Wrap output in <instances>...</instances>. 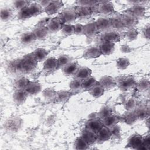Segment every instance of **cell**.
Listing matches in <instances>:
<instances>
[{"instance_id":"43","label":"cell","mask_w":150,"mask_h":150,"mask_svg":"<svg viewBox=\"0 0 150 150\" xmlns=\"http://www.w3.org/2000/svg\"><path fill=\"white\" fill-rule=\"evenodd\" d=\"M138 35V32L136 29L131 28L126 32L125 37L129 41H133L135 40Z\"/></svg>"},{"instance_id":"12","label":"cell","mask_w":150,"mask_h":150,"mask_svg":"<svg viewBox=\"0 0 150 150\" xmlns=\"http://www.w3.org/2000/svg\"><path fill=\"white\" fill-rule=\"evenodd\" d=\"M121 39L120 34L116 31H110L105 33L102 36V40L103 42H110L112 43H115Z\"/></svg>"},{"instance_id":"5","label":"cell","mask_w":150,"mask_h":150,"mask_svg":"<svg viewBox=\"0 0 150 150\" xmlns=\"http://www.w3.org/2000/svg\"><path fill=\"white\" fill-rule=\"evenodd\" d=\"M65 24L64 21L59 17L56 16L50 19L47 25V27L50 32H56L62 30L63 25Z\"/></svg>"},{"instance_id":"19","label":"cell","mask_w":150,"mask_h":150,"mask_svg":"<svg viewBox=\"0 0 150 150\" xmlns=\"http://www.w3.org/2000/svg\"><path fill=\"white\" fill-rule=\"evenodd\" d=\"M32 32L34 33L36 39L39 40L45 39L50 32L46 26L42 25H38Z\"/></svg>"},{"instance_id":"32","label":"cell","mask_w":150,"mask_h":150,"mask_svg":"<svg viewBox=\"0 0 150 150\" xmlns=\"http://www.w3.org/2000/svg\"><path fill=\"white\" fill-rule=\"evenodd\" d=\"M88 91L90 95L92 96L93 97L99 98L104 94L105 89L98 83L94 86L92 88H91Z\"/></svg>"},{"instance_id":"16","label":"cell","mask_w":150,"mask_h":150,"mask_svg":"<svg viewBox=\"0 0 150 150\" xmlns=\"http://www.w3.org/2000/svg\"><path fill=\"white\" fill-rule=\"evenodd\" d=\"M76 12L77 18H87L90 16L93 13V9L91 7L78 5L74 10Z\"/></svg>"},{"instance_id":"53","label":"cell","mask_w":150,"mask_h":150,"mask_svg":"<svg viewBox=\"0 0 150 150\" xmlns=\"http://www.w3.org/2000/svg\"><path fill=\"white\" fill-rule=\"evenodd\" d=\"M120 50L121 51V52L122 53H129L131 51V47L127 45H123L122 46H121L120 47Z\"/></svg>"},{"instance_id":"34","label":"cell","mask_w":150,"mask_h":150,"mask_svg":"<svg viewBox=\"0 0 150 150\" xmlns=\"http://www.w3.org/2000/svg\"><path fill=\"white\" fill-rule=\"evenodd\" d=\"M111 27L114 28L115 29L122 30L125 28L120 16H115L111 18Z\"/></svg>"},{"instance_id":"22","label":"cell","mask_w":150,"mask_h":150,"mask_svg":"<svg viewBox=\"0 0 150 150\" xmlns=\"http://www.w3.org/2000/svg\"><path fill=\"white\" fill-rule=\"evenodd\" d=\"M81 137L87 141L89 145H92L97 141V133L86 128L83 131Z\"/></svg>"},{"instance_id":"44","label":"cell","mask_w":150,"mask_h":150,"mask_svg":"<svg viewBox=\"0 0 150 150\" xmlns=\"http://www.w3.org/2000/svg\"><path fill=\"white\" fill-rule=\"evenodd\" d=\"M111 114H112V110H111V108H110L108 106L103 107L98 112V116L102 120L108 117L109 115H110Z\"/></svg>"},{"instance_id":"13","label":"cell","mask_w":150,"mask_h":150,"mask_svg":"<svg viewBox=\"0 0 150 150\" xmlns=\"http://www.w3.org/2000/svg\"><path fill=\"white\" fill-rule=\"evenodd\" d=\"M102 55L99 47L93 46L87 48L83 53V57L86 59H93L99 57Z\"/></svg>"},{"instance_id":"2","label":"cell","mask_w":150,"mask_h":150,"mask_svg":"<svg viewBox=\"0 0 150 150\" xmlns=\"http://www.w3.org/2000/svg\"><path fill=\"white\" fill-rule=\"evenodd\" d=\"M43 11H44L43 7L39 2H34L19 11L18 18L21 20L29 19L40 15Z\"/></svg>"},{"instance_id":"50","label":"cell","mask_w":150,"mask_h":150,"mask_svg":"<svg viewBox=\"0 0 150 150\" xmlns=\"http://www.w3.org/2000/svg\"><path fill=\"white\" fill-rule=\"evenodd\" d=\"M57 98L62 101H65L70 97V93L68 91H63L57 93Z\"/></svg>"},{"instance_id":"8","label":"cell","mask_w":150,"mask_h":150,"mask_svg":"<svg viewBox=\"0 0 150 150\" xmlns=\"http://www.w3.org/2000/svg\"><path fill=\"white\" fill-rule=\"evenodd\" d=\"M98 83L104 89H111L117 85L116 80L111 76L105 75L101 77Z\"/></svg>"},{"instance_id":"38","label":"cell","mask_w":150,"mask_h":150,"mask_svg":"<svg viewBox=\"0 0 150 150\" xmlns=\"http://www.w3.org/2000/svg\"><path fill=\"white\" fill-rule=\"evenodd\" d=\"M82 85L83 81L75 78L70 81L69 84V87L72 91H78L82 89Z\"/></svg>"},{"instance_id":"20","label":"cell","mask_w":150,"mask_h":150,"mask_svg":"<svg viewBox=\"0 0 150 150\" xmlns=\"http://www.w3.org/2000/svg\"><path fill=\"white\" fill-rule=\"evenodd\" d=\"M91 74H92V70L89 67L86 66H83L79 68L77 72L74 74V76L76 79H77L83 81L86 79L87 78L90 77Z\"/></svg>"},{"instance_id":"47","label":"cell","mask_w":150,"mask_h":150,"mask_svg":"<svg viewBox=\"0 0 150 150\" xmlns=\"http://www.w3.org/2000/svg\"><path fill=\"white\" fill-rule=\"evenodd\" d=\"M29 2L28 1L25 0H20V1H15L13 2V6L15 9H18V11H20L23 8L26 7L28 6Z\"/></svg>"},{"instance_id":"14","label":"cell","mask_w":150,"mask_h":150,"mask_svg":"<svg viewBox=\"0 0 150 150\" xmlns=\"http://www.w3.org/2000/svg\"><path fill=\"white\" fill-rule=\"evenodd\" d=\"M79 68L77 62H71L62 67V71L65 76H70L74 75Z\"/></svg>"},{"instance_id":"9","label":"cell","mask_w":150,"mask_h":150,"mask_svg":"<svg viewBox=\"0 0 150 150\" xmlns=\"http://www.w3.org/2000/svg\"><path fill=\"white\" fill-rule=\"evenodd\" d=\"M103 126V122L96 118H91L89 119L86 124V129L91 130L96 133Z\"/></svg>"},{"instance_id":"28","label":"cell","mask_w":150,"mask_h":150,"mask_svg":"<svg viewBox=\"0 0 150 150\" xmlns=\"http://www.w3.org/2000/svg\"><path fill=\"white\" fill-rule=\"evenodd\" d=\"M119 121H120V118H118L116 115L111 114L108 117L104 118L102 122H103V125L109 128H111L115 125H116Z\"/></svg>"},{"instance_id":"18","label":"cell","mask_w":150,"mask_h":150,"mask_svg":"<svg viewBox=\"0 0 150 150\" xmlns=\"http://www.w3.org/2000/svg\"><path fill=\"white\" fill-rule=\"evenodd\" d=\"M120 17L122 20L125 27L127 28H133L137 24V19L128 13L122 14L120 15Z\"/></svg>"},{"instance_id":"49","label":"cell","mask_w":150,"mask_h":150,"mask_svg":"<svg viewBox=\"0 0 150 150\" xmlns=\"http://www.w3.org/2000/svg\"><path fill=\"white\" fill-rule=\"evenodd\" d=\"M150 145V137L149 135L146 136L145 138H143L142 145L140 146L139 149H148Z\"/></svg>"},{"instance_id":"39","label":"cell","mask_w":150,"mask_h":150,"mask_svg":"<svg viewBox=\"0 0 150 150\" xmlns=\"http://www.w3.org/2000/svg\"><path fill=\"white\" fill-rule=\"evenodd\" d=\"M137 88L141 91H145L149 88V81L146 79H141L137 84Z\"/></svg>"},{"instance_id":"51","label":"cell","mask_w":150,"mask_h":150,"mask_svg":"<svg viewBox=\"0 0 150 150\" xmlns=\"http://www.w3.org/2000/svg\"><path fill=\"white\" fill-rule=\"evenodd\" d=\"M74 34L76 35H81L84 32V25L80 23H77L74 25Z\"/></svg>"},{"instance_id":"3","label":"cell","mask_w":150,"mask_h":150,"mask_svg":"<svg viewBox=\"0 0 150 150\" xmlns=\"http://www.w3.org/2000/svg\"><path fill=\"white\" fill-rule=\"evenodd\" d=\"M117 81L119 88L124 91H127L132 88L136 84L135 79L132 76H125L121 77Z\"/></svg>"},{"instance_id":"10","label":"cell","mask_w":150,"mask_h":150,"mask_svg":"<svg viewBox=\"0 0 150 150\" xmlns=\"http://www.w3.org/2000/svg\"><path fill=\"white\" fill-rule=\"evenodd\" d=\"M97 141L104 142L109 140L112 137L110 128L103 125L97 132Z\"/></svg>"},{"instance_id":"4","label":"cell","mask_w":150,"mask_h":150,"mask_svg":"<svg viewBox=\"0 0 150 150\" xmlns=\"http://www.w3.org/2000/svg\"><path fill=\"white\" fill-rule=\"evenodd\" d=\"M63 6L61 1H50L48 4L44 7V12L47 15H53L57 13Z\"/></svg>"},{"instance_id":"29","label":"cell","mask_w":150,"mask_h":150,"mask_svg":"<svg viewBox=\"0 0 150 150\" xmlns=\"http://www.w3.org/2000/svg\"><path fill=\"white\" fill-rule=\"evenodd\" d=\"M36 40V38L33 32H25L21 36V42L23 45H30Z\"/></svg>"},{"instance_id":"6","label":"cell","mask_w":150,"mask_h":150,"mask_svg":"<svg viewBox=\"0 0 150 150\" xmlns=\"http://www.w3.org/2000/svg\"><path fill=\"white\" fill-rule=\"evenodd\" d=\"M142 141L143 137L141 135L138 134H134L128 139L127 146L131 149H139L140 146L142 145Z\"/></svg>"},{"instance_id":"23","label":"cell","mask_w":150,"mask_h":150,"mask_svg":"<svg viewBox=\"0 0 150 150\" xmlns=\"http://www.w3.org/2000/svg\"><path fill=\"white\" fill-rule=\"evenodd\" d=\"M98 47L102 55L107 56L112 54L114 52L115 49V44L110 42H103Z\"/></svg>"},{"instance_id":"42","label":"cell","mask_w":150,"mask_h":150,"mask_svg":"<svg viewBox=\"0 0 150 150\" xmlns=\"http://www.w3.org/2000/svg\"><path fill=\"white\" fill-rule=\"evenodd\" d=\"M19 119H11L9 120L8 121L6 122V127L11 131H16L18 128V127L19 126Z\"/></svg>"},{"instance_id":"37","label":"cell","mask_w":150,"mask_h":150,"mask_svg":"<svg viewBox=\"0 0 150 150\" xmlns=\"http://www.w3.org/2000/svg\"><path fill=\"white\" fill-rule=\"evenodd\" d=\"M12 16V11L10 8H4L1 9L0 12V17L2 21L6 22L11 19Z\"/></svg>"},{"instance_id":"1","label":"cell","mask_w":150,"mask_h":150,"mask_svg":"<svg viewBox=\"0 0 150 150\" xmlns=\"http://www.w3.org/2000/svg\"><path fill=\"white\" fill-rule=\"evenodd\" d=\"M38 62L35 59L32 53L27 54L14 62L15 69L22 73L28 74L32 72L37 67Z\"/></svg>"},{"instance_id":"48","label":"cell","mask_w":150,"mask_h":150,"mask_svg":"<svg viewBox=\"0 0 150 150\" xmlns=\"http://www.w3.org/2000/svg\"><path fill=\"white\" fill-rule=\"evenodd\" d=\"M136 107V101L133 98H129L125 104V107L127 111H131Z\"/></svg>"},{"instance_id":"54","label":"cell","mask_w":150,"mask_h":150,"mask_svg":"<svg viewBox=\"0 0 150 150\" xmlns=\"http://www.w3.org/2000/svg\"><path fill=\"white\" fill-rule=\"evenodd\" d=\"M142 33H143V35L145 37V38L149 39V26H146L144 29V30L142 31Z\"/></svg>"},{"instance_id":"21","label":"cell","mask_w":150,"mask_h":150,"mask_svg":"<svg viewBox=\"0 0 150 150\" xmlns=\"http://www.w3.org/2000/svg\"><path fill=\"white\" fill-rule=\"evenodd\" d=\"M98 30L96 22H91L84 25L83 34L87 37H92L94 36Z\"/></svg>"},{"instance_id":"7","label":"cell","mask_w":150,"mask_h":150,"mask_svg":"<svg viewBox=\"0 0 150 150\" xmlns=\"http://www.w3.org/2000/svg\"><path fill=\"white\" fill-rule=\"evenodd\" d=\"M59 66L57 59L54 57H50L46 59L43 65V70L46 72H52L56 70Z\"/></svg>"},{"instance_id":"25","label":"cell","mask_w":150,"mask_h":150,"mask_svg":"<svg viewBox=\"0 0 150 150\" xmlns=\"http://www.w3.org/2000/svg\"><path fill=\"white\" fill-rule=\"evenodd\" d=\"M95 22L98 30H105L111 27V21L110 18L101 17L98 18Z\"/></svg>"},{"instance_id":"30","label":"cell","mask_w":150,"mask_h":150,"mask_svg":"<svg viewBox=\"0 0 150 150\" xmlns=\"http://www.w3.org/2000/svg\"><path fill=\"white\" fill-rule=\"evenodd\" d=\"M97 84H98V81L94 77L90 76L86 79L83 80L82 88L89 91L91 88H92Z\"/></svg>"},{"instance_id":"17","label":"cell","mask_w":150,"mask_h":150,"mask_svg":"<svg viewBox=\"0 0 150 150\" xmlns=\"http://www.w3.org/2000/svg\"><path fill=\"white\" fill-rule=\"evenodd\" d=\"M28 96L25 90L18 89L13 94V100L16 104H22L26 101Z\"/></svg>"},{"instance_id":"27","label":"cell","mask_w":150,"mask_h":150,"mask_svg":"<svg viewBox=\"0 0 150 150\" xmlns=\"http://www.w3.org/2000/svg\"><path fill=\"white\" fill-rule=\"evenodd\" d=\"M32 53L38 62H42L45 60L48 55V52L47 50L42 47L36 49Z\"/></svg>"},{"instance_id":"35","label":"cell","mask_w":150,"mask_h":150,"mask_svg":"<svg viewBox=\"0 0 150 150\" xmlns=\"http://www.w3.org/2000/svg\"><path fill=\"white\" fill-rule=\"evenodd\" d=\"M130 64V61L126 57H120L116 60V66L121 70L127 69Z\"/></svg>"},{"instance_id":"52","label":"cell","mask_w":150,"mask_h":150,"mask_svg":"<svg viewBox=\"0 0 150 150\" xmlns=\"http://www.w3.org/2000/svg\"><path fill=\"white\" fill-rule=\"evenodd\" d=\"M97 1H80L78 2L79 5H82V6H86L91 7L92 6L95 5V4L97 3Z\"/></svg>"},{"instance_id":"36","label":"cell","mask_w":150,"mask_h":150,"mask_svg":"<svg viewBox=\"0 0 150 150\" xmlns=\"http://www.w3.org/2000/svg\"><path fill=\"white\" fill-rule=\"evenodd\" d=\"M137 120H144L146 119L149 115V111L145 107H139L134 111Z\"/></svg>"},{"instance_id":"40","label":"cell","mask_w":150,"mask_h":150,"mask_svg":"<svg viewBox=\"0 0 150 150\" xmlns=\"http://www.w3.org/2000/svg\"><path fill=\"white\" fill-rule=\"evenodd\" d=\"M62 32L65 36H70L74 34V25H71L70 23H65L62 29Z\"/></svg>"},{"instance_id":"26","label":"cell","mask_w":150,"mask_h":150,"mask_svg":"<svg viewBox=\"0 0 150 150\" xmlns=\"http://www.w3.org/2000/svg\"><path fill=\"white\" fill-rule=\"evenodd\" d=\"M145 12V8L140 5L137 4L131 8L127 13L131 14L137 19L138 18H141L144 16V13Z\"/></svg>"},{"instance_id":"31","label":"cell","mask_w":150,"mask_h":150,"mask_svg":"<svg viewBox=\"0 0 150 150\" xmlns=\"http://www.w3.org/2000/svg\"><path fill=\"white\" fill-rule=\"evenodd\" d=\"M122 120L123 122H124L127 124L132 125L136 122V121L137 120V118L134 112L128 111L127 112L122 115Z\"/></svg>"},{"instance_id":"11","label":"cell","mask_w":150,"mask_h":150,"mask_svg":"<svg viewBox=\"0 0 150 150\" xmlns=\"http://www.w3.org/2000/svg\"><path fill=\"white\" fill-rule=\"evenodd\" d=\"M58 16H59L65 23H70L77 18V16L74 11L69 9L62 11Z\"/></svg>"},{"instance_id":"24","label":"cell","mask_w":150,"mask_h":150,"mask_svg":"<svg viewBox=\"0 0 150 150\" xmlns=\"http://www.w3.org/2000/svg\"><path fill=\"white\" fill-rule=\"evenodd\" d=\"M100 13L104 15H110L114 12L113 4L110 1H104L100 5L98 8Z\"/></svg>"},{"instance_id":"33","label":"cell","mask_w":150,"mask_h":150,"mask_svg":"<svg viewBox=\"0 0 150 150\" xmlns=\"http://www.w3.org/2000/svg\"><path fill=\"white\" fill-rule=\"evenodd\" d=\"M74 146L76 149L83 150V149H87L89 146V144L81 136L76 139L74 143Z\"/></svg>"},{"instance_id":"15","label":"cell","mask_w":150,"mask_h":150,"mask_svg":"<svg viewBox=\"0 0 150 150\" xmlns=\"http://www.w3.org/2000/svg\"><path fill=\"white\" fill-rule=\"evenodd\" d=\"M24 90L29 96H34L40 92L42 90V86L38 81H30Z\"/></svg>"},{"instance_id":"45","label":"cell","mask_w":150,"mask_h":150,"mask_svg":"<svg viewBox=\"0 0 150 150\" xmlns=\"http://www.w3.org/2000/svg\"><path fill=\"white\" fill-rule=\"evenodd\" d=\"M43 95L45 98L50 100L54 98L57 96V93L53 89L46 88L43 91Z\"/></svg>"},{"instance_id":"46","label":"cell","mask_w":150,"mask_h":150,"mask_svg":"<svg viewBox=\"0 0 150 150\" xmlns=\"http://www.w3.org/2000/svg\"><path fill=\"white\" fill-rule=\"evenodd\" d=\"M58 64L59 67H64L70 62H71V58L67 55H62L57 58Z\"/></svg>"},{"instance_id":"41","label":"cell","mask_w":150,"mask_h":150,"mask_svg":"<svg viewBox=\"0 0 150 150\" xmlns=\"http://www.w3.org/2000/svg\"><path fill=\"white\" fill-rule=\"evenodd\" d=\"M30 81L26 77H21L16 81L15 86L18 89L24 90L29 84Z\"/></svg>"}]
</instances>
